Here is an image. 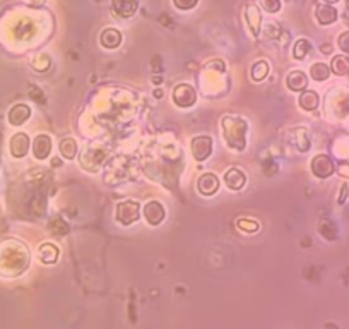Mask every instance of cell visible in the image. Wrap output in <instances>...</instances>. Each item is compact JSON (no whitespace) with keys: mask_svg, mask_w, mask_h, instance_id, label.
Returning <instances> with one entry per match:
<instances>
[{"mask_svg":"<svg viewBox=\"0 0 349 329\" xmlns=\"http://www.w3.org/2000/svg\"><path fill=\"white\" fill-rule=\"evenodd\" d=\"M192 149H194V154L197 160H204L211 153V139L209 137H197L192 142Z\"/></svg>","mask_w":349,"mask_h":329,"instance_id":"obj_2","label":"cell"},{"mask_svg":"<svg viewBox=\"0 0 349 329\" xmlns=\"http://www.w3.org/2000/svg\"><path fill=\"white\" fill-rule=\"evenodd\" d=\"M101 41L105 47L115 48L116 45H120V41H122V34L115 29H106L105 33L101 34Z\"/></svg>","mask_w":349,"mask_h":329,"instance_id":"obj_6","label":"cell"},{"mask_svg":"<svg viewBox=\"0 0 349 329\" xmlns=\"http://www.w3.org/2000/svg\"><path fill=\"white\" fill-rule=\"evenodd\" d=\"M115 7L116 9H123V14L122 16H132V12L135 10V7H137V3L135 2H116L115 3Z\"/></svg>","mask_w":349,"mask_h":329,"instance_id":"obj_12","label":"cell"},{"mask_svg":"<svg viewBox=\"0 0 349 329\" xmlns=\"http://www.w3.org/2000/svg\"><path fill=\"white\" fill-rule=\"evenodd\" d=\"M51 144H50V139L46 136H40L36 139V144H34V149H36V156L38 158H44L50 151Z\"/></svg>","mask_w":349,"mask_h":329,"instance_id":"obj_8","label":"cell"},{"mask_svg":"<svg viewBox=\"0 0 349 329\" xmlns=\"http://www.w3.org/2000/svg\"><path fill=\"white\" fill-rule=\"evenodd\" d=\"M226 184L231 188H240L245 184V175L240 170H236V168H233V170H229L228 173H226Z\"/></svg>","mask_w":349,"mask_h":329,"instance_id":"obj_5","label":"cell"},{"mask_svg":"<svg viewBox=\"0 0 349 329\" xmlns=\"http://www.w3.org/2000/svg\"><path fill=\"white\" fill-rule=\"evenodd\" d=\"M308 51H310V43H308L306 40H300L296 43V48H294V57L296 58H303L305 55L308 53Z\"/></svg>","mask_w":349,"mask_h":329,"instance_id":"obj_11","label":"cell"},{"mask_svg":"<svg viewBox=\"0 0 349 329\" xmlns=\"http://www.w3.org/2000/svg\"><path fill=\"white\" fill-rule=\"evenodd\" d=\"M327 74H328V70L324 64H315L313 69H311V75H313L315 79H325Z\"/></svg>","mask_w":349,"mask_h":329,"instance_id":"obj_13","label":"cell"},{"mask_svg":"<svg viewBox=\"0 0 349 329\" xmlns=\"http://www.w3.org/2000/svg\"><path fill=\"white\" fill-rule=\"evenodd\" d=\"M60 149H62V154H64L65 158H74L75 156V142L74 141H70V139L62 141Z\"/></svg>","mask_w":349,"mask_h":329,"instance_id":"obj_9","label":"cell"},{"mask_svg":"<svg viewBox=\"0 0 349 329\" xmlns=\"http://www.w3.org/2000/svg\"><path fill=\"white\" fill-rule=\"evenodd\" d=\"M144 211H146V218L149 219V223H153V225H157L159 221H163L164 211H163V208H161L159 202H156V201L149 202V204H146Z\"/></svg>","mask_w":349,"mask_h":329,"instance_id":"obj_3","label":"cell"},{"mask_svg":"<svg viewBox=\"0 0 349 329\" xmlns=\"http://www.w3.org/2000/svg\"><path fill=\"white\" fill-rule=\"evenodd\" d=\"M116 216L125 225L130 221H135L137 216H139V206H137V202L132 201L122 202V204H118V209H116Z\"/></svg>","mask_w":349,"mask_h":329,"instance_id":"obj_1","label":"cell"},{"mask_svg":"<svg viewBox=\"0 0 349 329\" xmlns=\"http://www.w3.org/2000/svg\"><path fill=\"white\" fill-rule=\"evenodd\" d=\"M300 103H301V106L306 110L313 108V106L317 105V94H315V93H305V94L301 96Z\"/></svg>","mask_w":349,"mask_h":329,"instance_id":"obj_10","label":"cell"},{"mask_svg":"<svg viewBox=\"0 0 349 329\" xmlns=\"http://www.w3.org/2000/svg\"><path fill=\"white\" fill-rule=\"evenodd\" d=\"M287 86H289V89H294V91L303 89L306 86V77H305L303 72H291L287 75Z\"/></svg>","mask_w":349,"mask_h":329,"instance_id":"obj_7","label":"cell"},{"mask_svg":"<svg viewBox=\"0 0 349 329\" xmlns=\"http://www.w3.org/2000/svg\"><path fill=\"white\" fill-rule=\"evenodd\" d=\"M198 188H200L202 194L209 195V194H214L216 190H218V178L214 177V175L207 173L204 175V177L198 180Z\"/></svg>","mask_w":349,"mask_h":329,"instance_id":"obj_4","label":"cell"}]
</instances>
